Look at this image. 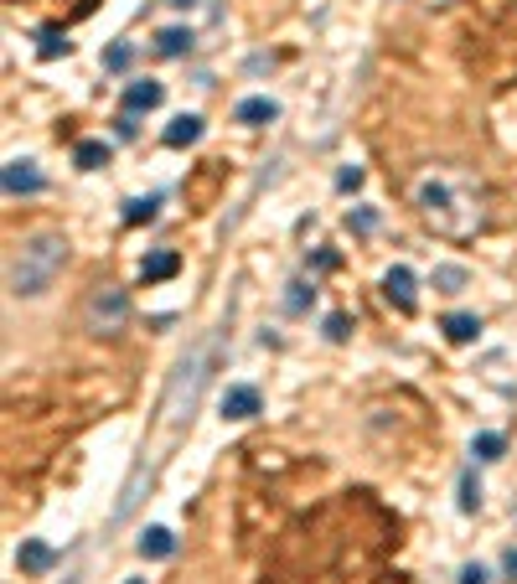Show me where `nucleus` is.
I'll use <instances>...</instances> for the list:
<instances>
[{"label": "nucleus", "instance_id": "c85d7f7f", "mask_svg": "<svg viewBox=\"0 0 517 584\" xmlns=\"http://www.w3.org/2000/svg\"><path fill=\"white\" fill-rule=\"evenodd\" d=\"M502 574H507V579H517V548L502 553Z\"/></svg>", "mask_w": 517, "mask_h": 584}, {"label": "nucleus", "instance_id": "4468645a", "mask_svg": "<svg viewBox=\"0 0 517 584\" xmlns=\"http://www.w3.org/2000/svg\"><path fill=\"white\" fill-rule=\"evenodd\" d=\"M177 269H181V253L177 249H156V253H146L140 274H146V284H156V280H171Z\"/></svg>", "mask_w": 517, "mask_h": 584}, {"label": "nucleus", "instance_id": "c756f323", "mask_svg": "<svg viewBox=\"0 0 517 584\" xmlns=\"http://www.w3.org/2000/svg\"><path fill=\"white\" fill-rule=\"evenodd\" d=\"M310 269H321V274H326V269H337V253H331V249H321V253H316V264H310Z\"/></svg>", "mask_w": 517, "mask_h": 584}, {"label": "nucleus", "instance_id": "a878e982", "mask_svg": "<svg viewBox=\"0 0 517 584\" xmlns=\"http://www.w3.org/2000/svg\"><path fill=\"white\" fill-rule=\"evenodd\" d=\"M362 187V166H341L337 171V191H357Z\"/></svg>", "mask_w": 517, "mask_h": 584}, {"label": "nucleus", "instance_id": "7ed1b4c3", "mask_svg": "<svg viewBox=\"0 0 517 584\" xmlns=\"http://www.w3.org/2000/svg\"><path fill=\"white\" fill-rule=\"evenodd\" d=\"M125 321H129L125 290H119V284H94L88 301H83V326L94 336H114V332H125Z\"/></svg>", "mask_w": 517, "mask_h": 584}, {"label": "nucleus", "instance_id": "a211bd4d", "mask_svg": "<svg viewBox=\"0 0 517 584\" xmlns=\"http://www.w3.org/2000/svg\"><path fill=\"white\" fill-rule=\"evenodd\" d=\"M156 207H161V191H150V197H129V202H125V222H150V218H156Z\"/></svg>", "mask_w": 517, "mask_h": 584}, {"label": "nucleus", "instance_id": "39448f33", "mask_svg": "<svg viewBox=\"0 0 517 584\" xmlns=\"http://www.w3.org/2000/svg\"><path fill=\"white\" fill-rule=\"evenodd\" d=\"M5 197H42L47 191V176L36 171V160H26V156H16V160H5Z\"/></svg>", "mask_w": 517, "mask_h": 584}, {"label": "nucleus", "instance_id": "412c9836", "mask_svg": "<svg viewBox=\"0 0 517 584\" xmlns=\"http://www.w3.org/2000/svg\"><path fill=\"white\" fill-rule=\"evenodd\" d=\"M461 512H482V481H476V471H461Z\"/></svg>", "mask_w": 517, "mask_h": 584}, {"label": "nucleus", "instance_id": "aec40b11", "mask_svg": "<svg viewBox=\"0 0 517 584\" xmlns=\"http://www.w3.org/2000/svg\"><path fill=\"white\" fill-rule=\"evenodd\" d=\"M502 450H507V440L492 435V429H482V435L471 440V456H476V460H502Z\"/></svg>", "mask_w": 517, "mask_h": 584}, {"label": "nucleus", "instance_id": "6ab92c4d", "mask_svg": "<svg viewBox=\"0 0 517 584\" xmlns=\"http://www.w3.org/2000/svg\"><path fill=\"white\" fill-rule=\"evenodd\" d=\"M67 52H73V42H67V32H57V26H47L42 42H36V57H67Z\"/></svg>", "mask_w": 517, "mask_h": 584}, {"label": "nucleus", "instance_id": "f3484780", "mask_svg": "<svg viewBox=\"0 0 517 584\" xmlns=\"http://www.w3.org/2000/svg\"><path fill=\"white\" fill-rule=\"evenodd\" d=\"M285 290H290V295H285V311H290V316H306L310 305H316V284L310 280H290Z\"/></svg>", "mask_w": 517, "mask_h": 584}, {"label": "nucleus", "instance_id": "0eeeda50", "mask_svg": "<svg viewBox=\"0 0 517 584\" xmlns=\"http://www.w3.org/2000/svg\"><path fill=\"white\" fill-rule=\"evenodd\" d=\"M383 295L399 305V311H414V305H420V280H414V269H409V264L388 269V274H383Z\"/></svg>", "mask_w": 517, "mask_h": 584}, {"label": "nucleus", "instance_id": "7c9ffc66", "mask_svg": "<svg viewBox=\"0 0 517 584\" xmlns=\"http://www.w3.org/2000/svg\"><path fill=\"white\" fill-rule=\"evenodd\" d=\"M171 5H181V11H187V5H192V0H171Z\"/></svg>", "mask_w": 517, "mask_h": 584}, {"label": "nucleus", "instance_id": "bb28decb", "mask_svg": "<svg viewBox=\"0 0 517 584\" xmlns=\"http://www.w3.org/2000/svg\"><path fill=\"white\" fill-rule=\"evenodd\" d=\"M135 114H119V119H114V135H119V140H135Z\"/></svg>", "mask_w": 517, "mask_h": 584}, {"label": "nucleus", "instance_id": "b1692460", "mask_svg": "<svg viewBox=\"0 0 517 584\" xmlns=\"http://www.w3.org/2000/svg\"><path fill=\"white\" fill-rule=\"evenodd\" d=\"M347 228H352V233H372V228H378V212H372V207H352V212H347Z\"/></svg>", "mask_w": 517, "mask_h": 584}, {"label": "nucleus", "instance_id": "f257e3e1", "mask_svg": "<svg viewBox=\"0 0 517 584\" xmlns=\"http://www.w3.org/2000/svg\"><path fill=\"white\" fill-rule=\"evenodd\" d=\"M67 264V238L63 233H32L21 238L11 259H5V290L16 295V301H36V295H47L52 280L63 274Z\"/></svg>", "mask_w": 517, "mask_h": 584}, {"label": "nucleus", "instance_id": "dca6fc26", "mask_svg": "<svg viewBox=\"0 0 517 584\" xmlns=\"http://www.w3.org/2000/svg\"><path fill=\"white\" fill-rule=\"evenodd\" d=\"M275 114H279V104H275V98H264V94H258V98H243L238 109H233V119H238V125H269Z\"/></svg>", "mask_w": 517, "mask_h": 584}, {"label": "nucleus", "instance_id": "6e6552de", "mask_svg": "<svg viewBox=\"0 0 517 584\" xmlns=\"http://www.w3.org/2000/svg\"><path fill=\"white\" fill-rule=\"evenodd\" d=\"M161 98H166V88L156 78H135L125 88V114H150V109H161Z\"/></svg>", "mask_w": 517, "mask_h": 584}, {"label": "nucleus", "instance_id": "f03ea898", "mask_svg": "<svg viewBox=\"0 0 517 584\" xmlns=\"http://www.w3.org/2000/svg\"><path fill=\"white\" fill-rule=\"evenodd\" d=\"M420 212L435 228H445V233H471L476 228V197H471L461 181H451V176H424L420 181Z\"/></svg>", "mask_w": 517, "mask_h": 584}, {"label": "nucleus", "instance_id": "20e7f679", "mask_svg": "<svg viewBox=\"0 0 517 584\" xmlns=\"http://www.w3.org/2000/svg\"><path fill=\"white\" fill-rule=\"evenodd\" d=\"M202 378H208V352L197 347L192 357H181L177 383H171V394H166V414H171V429H177V419H181V398H187V409L197 404V388H202Z\"/></svg>", "mask_w": 517, "mask_h": 584}, {"label": "nucleus", "instance_id": "f8f14e48", "mask_svg": "<svg viewBox=\"0 0 517 584\" xmlns=\"http://www.w3.org/2000/svg\"><path fill=\"white\" fill-rule=\"evenodd\" d=\"M135 548H140V558H171L177 553V533L171 528H146L135 538Z\"/></svg>", "mask_w": 517, "mask_h": 584}, {"label": "nucleus", "instance_id": "2f4dec72", "mask_svg": "<svg viewBox=\"0 0 517 584\" xmlns=\"http://www.w3.org/2000/svg\"><path fill=\"white\" fill-rule=\"evenodd\" d=\"M129 584H146V579H129Z\"/></svg>", "mask_w": 517, "mask_h": 584}, {"label": "nucleus", "instance_id": "cd10ccee", "mask_svg": "<svg viewBox=\"0 0 517 584\" xmlns=\"http://www.w3.org/2000/svg\"><path fill=\"white\" fill-rule=\"evenodd\" d=\"M455 584H486V569H482V564H466Z\"/></svg>", "mask_w": 517, "mask_h": 584}, {"label": "nucleus", "instance_id": "9b49d317", "mask_svg": "<svg viewBox=\"0 0 517 584\" xmlns=\"http://www.w3.org/2000/svg\"><path fill=\"white\" fill-rule=\"evenodd\" d=\"M440 332L451 336L455 347H466V342H476V336H482V316H471V311H451V316L440 321Z\"/></svg>", "mask_w": 517, "mask_h": 584}, {"label": "nucleus", "instance_id": "ddd939ff", "mask_svg": "<svg viewBox=\"0 0 517 584\" xmlns=\"http://www.w3.org/2000/svg\"><path fill=\"white\" fill-rule=\"evenodd\" d=\"M109 160H114L109 140H78L73 145V166H78V171H98V166H109Z\"/></svg>", "mask_w": 517, "mask_h": 584}, {"label": "nucleus", "instance_id": "9d476101", "mask_svg": "<svg viewBox=\"0 0 517 584\" xmlns=\"http://www.w3.org/2000/svg\"><path fill=\"white\" fill-rule=\"evenodd\" d=\"M202 114H177V119H171V125H166V145H171V150H187V145H197L202 140Z\"/></svg>", "mask_w": 517, "mask_h": 584}, {"label": "nucleus", "instance_id": "5701e85b", "mask_svg": "<svg viewBox=\"0 0 517 584\" xmlns=\"http://www.w3.org/2000/svg\"><path fill=\"white\" fill-rule=\"evenodd\" d=\"M129 63H135V47H129V42H114V47L104 52V67H109V73H125Z\"/></svg>", "mask_w": 517, "mask_h": 584}, {"label": "nucleus", "instance_id": "393cba45", "mask_svg": "<svg viewBox=\"0 0 517 584\" xmlns=\"http://www.w3.org/2000/svg\"><path fill=\"white\" fill-rule=\"evenodd\" d=\"M352 336V321L347 316H326V342H347Z\"/></svg>", "mask_w": 517, "mask_h": 584}, {"label": "nucleus", "instance_id": "1a4fd4ad", "mask_svg": "<svg viewBox=\"0 0 517 584\" xmlns=\"http://www.w3.org/2000/svg\"><path fill=\"white\" fill-rule=\"evenodd\" d=\"M52 543H42V538H21V548H16V564H21V574H47L52 569Z\"/></svg>", "mask_w": 517, "mask_h": 584}, {"label": "nucleus", "instance_id": "4be33fe9", "mask_svg": "<svg viewBox=\"0 0 517 584\" xmlns=\"http://www.w3.org/2000/svg\"><path fill=\"white\" fill-rule=\"evenodd\" d=\"M466 280H471V274H466L461 264H440V269H435V284L445 290V295H455V290H466Z\"/></svg>", "mask_w": 517, "mask_h": 584}, {"label": "nucleus", "instance_id": "423d86ee", "mask_svg": "<svg viewBox=\"0 0 517 584\" xmlns=\"http://www.w3.org/2000/svg\"><path fill=\"white\" fill-rule=\"evenodd\" d=\"M218 409H223L228 425H243V419H254L258 409H264V398H258L254 383H233V388H223V398H218Z\"/></svg>", "mask_w": 517, "mask_h": 584}, {"label": "nucleus", "instance_id": "2eb2a0df", "mask_svg": "<svg viewBox=\"0 0 517 584\" xmlns=\"http://www.w3.org/2000/svg\"><path fill=\"white\" fill-rule=\"evenodd\" d=\"M192 42L197 36L187 32V26H161V32H156V52H161V57H187Z\"/></svg>", "mask_w": 517, "mask_h": 584}]
</instances>
